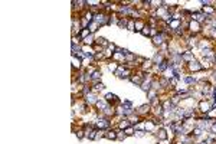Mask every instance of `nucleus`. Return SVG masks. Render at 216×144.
Wrapping results in <instances>:
<instances>
[{"mask_svg": "<svg viewBox=\"0 0 216 144\" xmlns=\"http://www.w3.org/2000/svg\"><path fill=\"white\" fill-rule=\"evenodd\" d=\"M110 125H111L110 120H108V118H105V117L97 118V120L94 121V127H95L97 130H107Z\"/></svg>", "mask_w": 216, "mask_h": 144, "instance_id": "obj_1", "label": "nucleus"}, {"mask_svg": "<svg viewBox=\"0 0 216 144\" xmlns=\"http://www.w3.org/2000/svg\"><path fill=\"white\" fill-rule=\"evenodd\" d=\"M187 29H189V32L193 35V36H196L199 33L202 32V25L196 22V20H190L189 23H187Z\"/></svg>", "mask_w": 216, "mask_h": 144, "instance_id": "obj_2", "label": "nucleus"}, {"mask_svg": "<svg viewBox=\"0 0 216 144\" xmlns=\"http://www.w3.org/2000/svg\"><path fill=\"white\" fill-rule=\"evenodd\" d=\"M197 105H199V110H200V111H202L205 115H206V114H208V112H209L210 110L213 108V104L210 102L209 99H200Z\"/></svg>", "mask_w": 216, "mask_h": 144, "instance_id": "obj_3", "label": "nucleus"}, {"mask_svg": "<svg viewBox=\"0 0 216 144\" xmlns=\"http://www.w3.org/2000/svg\"><path fill=\"white\" fill-rule=\"evenodd\" d=\"M151 112V104L149 102V104H143L140 105L137 110H136V114H138L140 117H146L147 114H150Z\"/></svg>", "mask_w": 216, "mask_h": 144, "instance_id": "obj_4", "label": "nucleus"}, {"mask_svg": "<svg viewBox=\"0 0 216 144\" xmlns=\"http://www.w3.org/2000/svg\"><path fill=\"white\" fill-rule=\"evenodd\" d=\"M187 69H189V72H200V71H203L202 64H200L199 61H196V59L187 64Z\"/></svg>", "mask_w": 216, "mask_h": 144, "instance_id": "obj_5", "label": "nucleus"}, {"mask_svg": "<svg viewBox=\"0 0 216 144\" xmlns=\"http://www.w3.org/2000/svg\"><path fill=\"white\" fill-rule=\"evenodd\" d=\"M164 42H167V40H166V38H164L160 32H158V35H156L154 38H151V43H153L154 46H158V48L163 45Z\"/></svg>", "mask_w": 216, "mask_h": 144, "instance_id": "obj_6", "label": "nucleus"}, {"mask_svg": "<svg viewBox=\"0 0 216 144\" xmlns=\"http://www.w3.org/2000/svg\"><path fill=\"white\" fill-rule=\"evenodd\" d=\"M85 98V104L86 105H95L97 104V101H98V97H97V94H94V92H89L88 95L84 97Z\"/></svg>", "mask_w": 216, "mask_h": 144, "instance_id": "obj_7", "label": "nucleus"}, {"mask_svg": "<svg viewBox=\"0 0 216 144\" xmlns=\"http://www.w3.org/2000/svg\"><path fill=\"white\" fill-rule=\"evenodd\" d=\"M154 136L157 138L158 141H163V140H169V134H167V131L166 128H158L156 133H154Z\"/></svg>", "mask_w": 216, "mask_h": 144, "instance_id": "obj_8", "label": "nucleus"}, {"mask_svg": "<svg viewBox=\"0 0 216 144\" xmlns=\"http://www.w3.org/2000/svg\"><path fill=\"white\" fill-rule=\"evenodd\" d=\"M154 66V64H153V61L151 59H146L143 64H141V66H140V69H141V72H144L146 74V71H150L151 68Z\"/></svg>", "mask_w": 216, "mask_h": 144, "instance_id": "obj_9", "label": "nucleus"}, {"mask_svg": "<svg viewBox=\"0 0 216 144\" xmlns=\"http://www.w3.org/2000/svg\"><path fill=\"white\" fill-rule=\"evenodd\" d=\"M182 61L183 62H192V61H195V55H193V52L192 51H186V52L182 53Z\"/></svg>", "mask_w": 216, "mask_h": 144, "instance_id": "obj_10", "label": "nucleus"}, {"mask_svg": "<svg viewBox=\"0 0 216 144\" xmlns=\"http://www.w3.org/2000/svg\"><path fill=\"white\" fill-rule=\"evenodd\" d=\"M174 77H176V72H174V69H173L171 65L163 72V78H166V79H171V78H174Z\"/></svg>", "mask_w": 216, "mask_h": 144, "instance_id": "obj_11", "label": "nucleus"}, {"mask_svg": "<svg viewBox=\"0 0 216 144\" xmlns=\"http://www.w3.org/2000/svg\"><path fill=\"white\" fill-rule=\"evenodd\" d=\"M82 66V59L77 58V56H72V69L77 71V69H81Z\"/></svg>", "mask_w": 216, "mask_h": 144, "instance_id": "obj_12", "label": "nucleus"}, {"mask_svg": "<svg viewBox=\"0 0 216 144\" xmlns=\"http://www.w3.org/2000/svg\"><path fill=\"white\" fill-rule=\"evenodd\" d=\"M144 130H146V133H153V131L156 130V123H154L153 120H147Z\"/></svg>", "mask_w": 216, "mask_h": 144, "instance_id": "obj_13", "label": "nucleus"}, {"mask_svg": "<svg viewBox=\"0 0 216 144\" xmlns=\"http://www.w3.org/2000/svg\"><path fill=\"white\" fill-rule=\"evenodd\" d=\"M95 105H97V108H98L99 111L102 112V111L105 110V108L108 107V105H111V104H108V102H107V101H105L104 98H99L98 101H97V104H95Z\"/></svg>", "mask_w": 216, "mask_h": 144, "instance_id": "obj_14", "label": "nucleus"}, {"mask_svg": "<svg viewBox=\"0 0 216 144\" xmlns=\"http://www.w3.org/2000/svg\"><path fill=\"white\" fill-rule=\"evenodd\" d=\"M130 121L127 120V118H121L120 121H118V130H125V128H128L130 127Z\"/></svg>", "mask_w": 216, "mask_h": 144, "instance_id": "obj_15", "label": "nucleus"}, {"mask_svg": "<svg viewBox=\"0 0 216 144\" xmlns=\"http://www.w3.org/2000/svg\"><path fill=\"white\" fill-rule=\"evenodd\" d=\"M107 140H117V130H107L105 131Z\"/></svg>", "mask_w": 216, "mask_h": 144, "instance_id": "obj_16", "label": "nucleus"}, {"mask_svg": "<svg viewBox=\"0 0 216 144\" xmlns=\"http://www.w3.org/2000/svg\"><path fill=\"white\" fill-rule=\"evenodd\" d=\"M124 56L125 55H123L121 52H114V55H112V61L114 62H125V59H124Z\"/></svg>", "mask_w": 216, "mask_h": 144, "instance_id": "obj_17", "label": "nucleus"}, {"mask_svg": "<svg viewBox=\"0 0 216 144\" xmlns=\"http://www.w3.org/2000/svg\"><path fill=\"white\" fill-rule=\"evenodd\" d=\"M86 29H88V30H89V32L94 35V33H95V32H97V30L99 29V25L97 23V22H95V20H92L91 23L88 25V27H86Z\"/></svg>", "mask_w": 216, "mask_h": 144, "instance_id": "obj_18", "label": "nucleus"}, {"mask_svg": "<svg viewBox=\"0 0 216 144\" xmlns=\"http://www.w3.org/2000/svg\"><path fill=\"white\" fill-rule=\"evenodd\" d=\"M82 43H84V45L85 46H94L95 45V39H94V35H89V36H88V38H85V39L82 40Z\"/></svg>", "mask_w": 216, "mask_h": 144, "instance_id": "obj_19", "label": "nucleus"}, {"mask_svg": "<svg viewBox=\"0 0 216 144\" xmlns=\"http://www.w3.org/2000/svg\"><path fill=\"white\" fill-rule=\"evenodd\" d=\"M118 27L120 29H127V25H128V17H120L118 20Z\"/></svg>", "mask_w": 216, "mask_h": 144, "instance_id": "obj_20", "label": "nucleus"}, {"mask_svg": "<svg viewBox=\"0 0 216 144\" xmlns=\"http://www.w3.org/2000/svg\"><path fill=\"white\" fill-rule=\"evenodd\" d=\"M141 35H143V36H146V38L151 36V26L149 25V23H146V26L143 27V30H141Z\"/></svg>", "mask_w": 216, "mask_h": 144, "instance_id": "obj_21", "label": "nucleus"}, {"mask_svg": "<svg viewBox=\"0 0 216 144\" xmlns=\"http://www.w3.org/2000/svg\"><path fill=\"white\" fill-rule=\"evenodd\" d=\"M144 26H146V22H144L143 19L136 20V30H137V32L141 33V30H143V27H144Z\"/></svg>", "mask_w": 216, "mask_h": 144, "instance_id": "obj_22", "label": "nucleus"}, {"mask_svg": "<svg viewBox=\"0 0 216 144\" xmlns=\"http://www.w3.org/2000/svg\"><path fill=\"white\" fill-rule=\"evenodd\" d=\"M118 68H120V65H118L117 62H114V61H111V62L108 64V71L112 72V74H115Z\"/></svg>", "mask_w": 216, "mask_h": 144, "instance_id": "obj_23", "label": "nucleus"}, {"mask_svg": "<svg viewBox=\"0 0 216 144\" xmlns=\"http://www.w3.org/2000/svg\"><path fill=\"white\" fill-rule=\"evenodd\" d=\"M127 138V134L124 133V130H117V140L118 141H124Z\"/></svg>", "mask_w": 216, "mask_h": 144, "instance_id": "obj_24", "label": "nucleus"}, {"mask_svg": "<svg viewBox=\"0 0 216 144\" xmlns=\"http://www.w3.org/2000/svg\"><path fill=\"white\" fill-rule=\"evenodd\" d=\"M206 118H209V120H213V118H216V105L210 110L208 114H206Z\"/></svg>", "mask_w": 216, "mask_h": 144, "instance_id": "obj_25", "label": "nucleus"}, {"mask_svg": "<svg viewBox=\"0 0 216 144\" xmlns=\"http://www.w3.org/2000/svg\"><path fill=\"white\" fill-rule=\"evenodd\" d=\"M127 29H128L130 32H134V30H136V20H133V19H130V20H128V25H127Z\"/></svg>", "mask_w": 216, "mask_h": 144, "instance_id": "obj_26", "label": "nucleus"}, {"mask_svg": "<svg viewBox=\"0 0 216 144\" xmlns=\"http://www.w3.org/2000/svg\"><path fill=\"white\" fill-rule=\"evenodd\" d=\"M89 35H91V32H89L88 29H82V30H81V33H79V38H81L82 40H84L85 38H88Z\"/></svg>", "mask_w": 216, "mask_h": 144, "instance_id": "obj_27", "label": "nucleus"}, {"mask_svg": "<svg viewBox=\"0 0 216 144\" xmlns=\"http://www.w3.org/2000/svg\"><path fill=\"white\" fill-rule=\"evenodd\" d=\"M124 133L127 134V137H130V136H134V133H136V128L133 127V125H130L128 128H125Z\"/></svg>", "mask_w": 216, "mask_h": 144, "instance_id": "obj_28", "label": "nucleus"}, {"mask_svg": "<svg viewBox=\"0 0 216 144\" xmlns=\"http://www.w3.org/2000/svg\"><path fill=\"white\" fill-rule=\"evenodd\" d=\"M184 82H186V85H193V84H196V79H195V77H186Z\"/></svg>", "mask_w": 216, "mask_h": 144, "instance_id": "obj_29", "label": "nucleus"}, {"mask_svg": "<svg viewBox=\"0 0 216 144\" xmlns=\"http://www.w3.org/2000/svg\"><path fill=\"white\" fill-rule=\"evenodd\" d=\"M101 75H102V74H101V71H99V69H97V71L91 75V79H92V81H98V79L101 78Z\"/></svg>", "mask_w": 216, "mask_h": 144, "instance_id": "obj_30", "label": "nucleus"}, {"mask_svg": "<svg viewBox=\"0 0 216 144\" xmlns=\"http://www.w3.org/2000/svg\"><path fill=\"white\" fill-rule=\"evenodd\" d=\"M105 56H104V52H97L94 55V61H102Z\"/></svg>", "mask_w": 216, "mask_h": 144, "instance_id": "obj_31", "label": "nucleus"}, {"mask_svg": "<svg viewBox=\"0 0 216 144\" xmlns=\"http://www.w3.org/2000/svg\"><path fill=\"white\" fill-rule=\"evenodd\" d=\"M77 137H78V140H82V138L85 137V131H84V130H78V131H77Z\"/></svg>", "mask_w": 216, "mask_h": 144, "instance_id": "obj_32", "label": "nucleus"}, {"mask_svg": "<svg viewBox=\"0 0 216 144\" xmlns=\"http://www.w3.org/2000/svg\"><path fill=\"white\" fill-rule=\"evenodd\" d=\"M144 136H146V131H136L134 133V137H137V138H141Z\"/></svg>", "mask_w": 216, "mask_h": 144, "instance_id": "obj_33", "label": "nucleus"}, {"mask_svg": "<svg viewBox=\"0 0 216 144\" xmlns=\"http://www.w3.org/2000/svg\"><path fill=\"white\" fill-rule=\"evenodd\" d=\"M210 130H212V133H213V134H216V123H213V124L210 125Z\"/></svg>", "mask_w": 216, "mask_h": 144, "instance_id": "obj_34", "label": "nucleus"}, {"mask_svg": "<svg viewBox=\"0 0 216 144\" xmlns=\"http://www.w3.org/2000/svg\"><path fill=\"white\" fill-rule=\"evenodd\" d=\"M215 9H216V2H215Z\"/></svg>", "mask_w": 216, "mask_h": 144, "instance_id": "obj_35", "label": "nucleus"}]
</instances>
